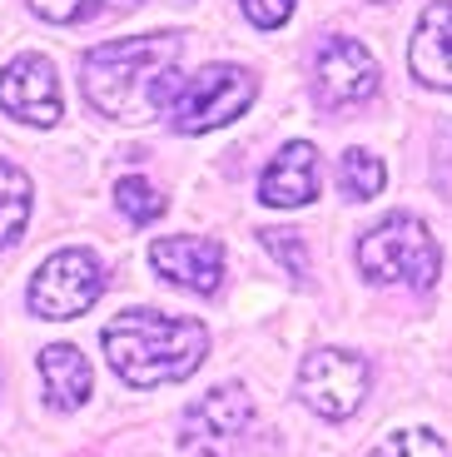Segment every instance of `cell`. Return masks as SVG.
I'll use <instances>...</instances> for the list:
<instances>
[{"label": "cell", "mask_w": 452, "mask_h": 457, "mask_svg": "<svg viewBox=\"0 0 452 457\" xmlns=\"http://www.w3.org/2000/svg\"><path fill=\"white\" fill-rule=\"evenodd\" d=\"M25 224H30V179L21 164L0 160V249L21 244Z\"/></svg>", "instance_id": "cell-14"}, {"label": "cell", "mask_w": 452, "mask_h": 457, "mask_svg": "<svg viewBox=\"0 0 452 457\" xmlns=\"http://www.w3.org/2000/svg\"><path fill=\"white\" fill-rule=\"evenodd\" d=\"M432 179H438V189L452 199V125L438 135V160H432Z\"/></svg>", "instance_id": "cell-21"}, {"label": "cell", "mask_w": 452, "mask_h": 457, "mask_svg": "<svg viewBox=\"0 0 452 457\" xmlns=\"http://www.w3.org/2000/svg\"><path fill=\"white\" fill-rule=\"evenodd\" d=\"M149 263L159 269V278L189 294H219L224 284V249L219 239H199V234H174V239L149 244Z\"/></svg>", "instance_id": "cell-10"}, {"label": "cell", "mask_w": 452, "mask_h": 457, "mask_svg": "<svg viewBox=\"0 0 452 457\" xmlns=\"http://www.w3.org/2000/svg\"><path fill=\"white\" fill-rule=\"evenodd\" d=\"M40 378H46V398L65 412L80 408L95 388L90 358L80 353V348H70V343H50L46 353H40Z\"/></svg>", "instance_id": "cell-13"}, {"label": "cell", "mask_w": 452, "mask_h": 457, "mask_svg": "<svg viewBox=\"0 0 452 457\" xmlns=\"http://www.w3.org/2000/svg\"><path fill=\"white\" fill-rule=\"evenodd\" d=\"M314 195H318V149L308 139H294L259 174V199L269 209H304L314 204Z\"/></svg>", "instance_id": "cell-12"}, {"label": "cell", "mask_w": 452, "mask_h": 457, "mask_svg": "<svg viewBox=\"0 0 452 457\" xmlns=\"http://www.w3.org/2000/svg\"><path fill=\"white\" fill-rule=\"evenodd\" d=\"M105 358L130 388H159V383H180L209 358V328L199 319L159 309H125L114 313L100 333Z\"/></svg>", "instance_id": "cell-2"}, {"label": "cell", "mask_w": 452, "mask_h": 457, "mask_svg": "<svg viewBox=\"0 0 452 457\" xmlns=\"http://www.w3.org/2000/svg\"><path fill=\"white\" fill-rule=\"evenodd\" d=\"M105 294V263L90 249H60L50 253L30 278V303L35 319H80L95 309V298Z\"/></svg>", "instance_id": "cell-6"}, {"label": "cell", "mask_w": 452, "mask_h": 457, "mask_svg": "<svg viewBox=\"0 0 452 457\" xmlns=\"http://www.w3.org/2000/svg\"><path fill=\"white\" fill-rule=\"evenodd\" d=\"M388 184V170L378 154H368V149H348L339 160V189L348 199H378Z\"/></svg>", "instance_id": "cell-16"}, {"label": "cell", "mask_w": 452, "mask_h": 457, "mask_svg": "<svg viewBox=\"0 0 452 457\" xmlns=\"http://www.w3.org/2000/svg\"><path fill=\"white\" fill-rule=\"evenodd\" d=\"M145 0H30V11L50 25H85V21H100V15H120V11H135Z\"/></svg>", "instance_id": "cell-15"}, {"label": "cell", "mask_w": 452, "mask_h": 457, "mask_svg": "<svg viewBox=\"0 0 452 457\" xmlns=\"http://www.w3.org/2000/svg\"><path fill=\"white\" fill-rule=\"evenodd\" d=\"M244 5V15H249L259 30H279L289 15H294V0H239Z\"/></svg>", "instance_id": "cell-20"}, {"label": "cell", "mask_w": 452, "mask_h": 457, "mask_svg": "<svg viewBox=\"0 0 452 457\" xmlns=\"http://www.w3.org/2000/svg\"><path fill=\"white\" fill-rule=\"evenodd\" d=\"M358 269L373 284H407L428 294L442 278V249L418 214H388L358 239Z\"/></svg>", "instance_id": "cell-3"}, {"label": "cell", "mask_w": 452, "mask_h": 457, "mask_svg": "<svg viewBox=\"0 0 452 457\" xmlns=\"http://www.w3.org/2000/svg\"><path fill=\"white\" fill-rule=\"evenodd\" d=\"M259 239H264V249H269L273 259H279V263H283V269H289V274H294V278H308L304 239H298L294 228H264Z\"/></svg>", "instance_id": "cell-19"}, {"label": "cell", "mask_w": 452, "mask_h": 457, "mask_svg": "<svg viewBox=\"0 0 452 457\" xmlns=\"http://www.w3.org/2000/svg\"><path fill=\"white\" fill-rule=\"evenodd\" d=\"M114 204H120V214H125L130 224H155V219L170 209V199L159 195L145 174H125V179L114 184Z\"/></svg>", "instance_id": "cell-17"}, {"label": "cell", "mask_w": 452, "mask_h": 457, "mask_svg": "<svg viewBox=\"0 0 452 457\" xmlns=\"http://www.w3.org/2000/svg\"><path fill=\"white\" fill-rule=\"evenodd\" d=\"M254 100H259L254 70L219 60V65H204L199 75H189V80L180 85V95H174V104H170V125L180 129V135H209V129H219V125H234Z\"/></svg>", "instance_id": "cell-4"}, {"label": "cell", "mask_w": 452, "mask_h": 457, "mask_svg": "<svg viewBox=\"0 0 452 457\" xmlns=\"http://www.w3.org/2000/svg\"><path fill=\"white\" fill-rule=\"evenodd\" d=\"M184 40L180 35H135V40H105L80 60V85L95 114L120 125H149L164 120L180 95L184 75Z\"/></svg>", "instance_id": "cell-1"}, {"label": "cell", "mask_w": 452, "mask_h": 457, "mask_svg": "<svg viewBox=\"0 0 452 457\" xmlns=\"http://www.w3.org/2000/svg\"><path fill=\"white\" fill-rule=\"evenodd\" d=\"M407 70L428 90H452V0H432L407 40Z\"/></svg>", "instance_id": "cell-11"}, {"label": "cell", "mask_w": 452, "mask_h": 457, "mask_svg": "<svg viewBox=\"0 0 452 457\" xmlns=\"http://www.w3.org/2000/svg\"><path fill=\"white\" fill-rule=\"evenodd\" d=\"M378 60L368 55L363 40H348V35H328L314 55V90L318 104L328 110H353V104H368L378 95Z\"/></svg>", "instance_id": "cell-8"}, {"label": "cell", "mask_w": 452, "mask_h": 457, "mask_svg": "<svg viewBox=\"0 0 452 457\" xmlns=\"http://www.w3.org/2000/svg\"><path fill=\"white\" fill-rule=\"evenodd\" d=\"M254 423V398L239 383H219L204 393L180 423V457H234L239 437Z\"/></svg>", "instance_id": "cell-7"}, {"label": "cell", "mask_w": 452, "mask_h": 457, "mask_svg": "<svg viewBox=\"0 0 452 457\" xmlns=\"http://www.w3.org/2000/svg\"><path fill=\"white\" fill-rule=\"evenodd\" d=\"M368 383H373V368H368L363 353H353V348H314L298 363L294 393L308 412H318L328 423H343L363 408Z\"/></svg>", "instance_id": "cell-5"}, {"label": "cell", "mask_w": 452, "mask_h": 457, "mask_svg": "<svg viewBox=\"0 0 452 457\" xmlns=\"http://www.w3.org/2000/svg\"><path fill=\"white\" fill-rule=\"evenodd\" d=\"M0 110L25 120V125H60V80H55V65L46 55H15L11 65L0 70Z\"/></svg>", "instance_id": "cell-9"}, {"label": "cell", "mask_w": 452, "mask_h": 457, "mask_svg": "<svg viewBox=\"0 0 452 457\" xmlns=\"http://www.w3.org/2000/svg\"><path fill=\"white\" fill-rule=\"evenodd\" d=\"M368 457H448V443L432 428H393L388 437H378Z\"/></svg>", "instance_id": "cell-18"}]
</instances>
